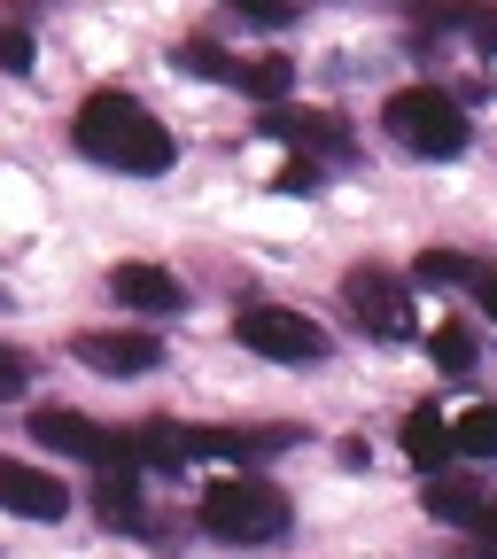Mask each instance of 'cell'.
<instances>
[{
  "label": "cell",
  "mask_w": 497,
  "mask_h": 559,
  "mask_svg": "<svg viewBox=\"0 0 497 559\" xmlns=\"http://www.w3.org/2000/svg\"><path fill=\"white\" fill-rule=\"evenodd\" d=\"M70 140H79L94 164L132 171V179H156V171L179 164V140L164 132V117L140 102V94H125V86H94L79 102V117H70Z\"/></svg>",
  "instance_id": "cell-1"
},
{
  "label": "cell",
  "mask_w": 497,
  "mask_h": 559,
  "mask_svg": "<svg viewBox=\"0 0 497 559\" xmlns=\"http://www.w3.org/2000/svg\"><path fill=\"white\" fill-rule=\"evenodd\" d=\"M381 132L397 140L404 156H419V164L466 156V109H459L443 86H397V94L381 102Z\"/></svg>",
  "instance_id": "cell-2"
},
{
  "label": "cell",
  "mask_w": 497,
  "mask_h": 559,
  "mask_svg": "<svg viewBox=\"0 0 497 559\" xmlns=\"http://www.w3.org/2000/svg\"><path fill=\"white\" fill-rule=\"evenodd\" d=\"M202 536H218V544H272V536H288V498H280L272 481L257 474H226V481H210L202 489V506H194Z\"/></svg>",
  "instance_id": "cell-3"
},
{
  "label": "cell",
  "mask_w": 497,
  "mask_h": 559,
  "mask_svg": "<svg viewBox=\"0 0 497 559\" xmlns=\"http://www.w3.org/2000/svg\"><path fill=\"white\" fill-rule=\"evenodd\" d=\"M234 342L257 349V358H272V366H319L327 358V326L288 311V304H241L234 311Z\"/></svg>",
  "instance_id": "cell-4"
},
{
  "label": "cell",
  "mask_w": 497,
  "mask_h": 559,
  "mask_svg": "<svg viewBox=\"0 0 497 559\" xmlns=\"http://www.w3.org/2000/svg\"><path fill=\"white\" fill-rule=\"evenodd\" d=\"M32 443H47V451H62V459H86V466H102V474H132V436L102 428V419H86V412H62V404L32 412Z\"/></svg>",
  "instance_id": "cell-5"
},
{
  "label": "cell",
  "mask_w": 497,
  "mask_h": 559,
  "mask_svg": "<svg viewBox=\"0 0 497 559\" xmlns=\"http://www.w3.org/2000/svg\"><path fill=\"white\" fill-rule=\"evenodd\" d=\"M342 304L358 311V326L381 334V342H404V334H412V304H404V288H397L389 272H374V264L342 272Z\"/></svg>",
  "instance_id": "cell-6"
},
{
  "label": "cell",
  "mask_w": 497,
  "mask_h": 559,
  "mask_svg": "<svg viewBox=\"0 0 497 559\" xmlns=\"http://www.w3.org/2000/svg\"><path fill=\"white\" fill-rule=\"evenodd\" d=\"M70 349H79L94 373H109V381H125V373H156V366H164V342H156L149 326H94V334L70 342Z\"/></svg>",
  "instance_id": "cell-7"
},
{
  "label": "cell",
  "mask_w": 497,
  "mask_h": 559,
  "mask_svg": "<svg viewBox=\"0 0 497 559\" xmlns=\"http://www.w3.org/2000/svg\"><path fill=\"white\" fill-rule=\"evenodd\" d=\"M109 296H117L125 311H140V319H171V311L187 304V280H179V272H164V264L125 257V264H109Z\"/></svg>",
  "instance_id": "cell-8"
},
{
  "label": "cell",
  "mask_w": 497,
  "mask_h": 559,
  "mask_svg": "<svg viewBox=\"0 0 497 559\" xmlns=\"http://www.w3.org/2000/svg\"><path fill=\"white\" fill-rule=\"evenodd\" d=\"M0 513H16V521H62V513H70V489H62L47 466L0 459Z\"/></svg>",
  "instance_id": "cell-9"
},
{
  "label": "cell",
  "mask_w": 497,
  "mask_h": 559,
  "mask_svg": "<svg viewBox=\"0 0 497 559\" xmlns=\"http://www.w3.org/2000/svg\"><path fill=\"white\" fill-rule=\"evenodd\" d=\"M264 132L288 140V148H304V156H350V132H342V117H327V109H272Z\"/></svg>",
  "instance_id": "cell-10"
},
{
  "label": "cell",
  "mask_w": 497,
  "mask_h": 559,
  "mask_svg": "<svg viewBox=\"0 0 497 559\" xmlns=\"http://www.w3.org/2000/svg\"><path fill=\"white\" fill-rule=\"evenodd\" d=\"M404 459H412L419 474H443V466H451V419H443L436 404L404 412Z\"/></svg>",
  "instance_id": "cell-11"
},
{
  "label": "cell",
  "mask_w": 497,
  "mask_h": 559,
  "mask_svg": "<svg viewBox=\"0 0 497 559\" xmlns=\"http://www.w3.org/2000/svg\"><path fill=\"white\" fill-rule=\"evenodd\" d=\"M94 513H102V528H149V506H140V481L132 474H102Z\"/></svg>",
  "instance_id": "cell-12"
},
{
  "label": "cell",
  "mask_w": 497,
  "mask_h": 559,
  "mask_svg": "<svg viewBox=\"0 0 497 559\" xmlns=\"http://www.w3.org/2000/svg\"><path fill=\"white\" fill-rule=\"evenodd\" d=\"M451 451H474V459H497V404H474L451 419Z\"/></svg>",
  "instance_id": "cell-13"
},
{
  "label": "cell",
  "mask_w": 497,
  "mask_h": 559,
  "mask_svg": "<svg viewBox=\"0 0 497 559\" xmlns=\"http://www.w3.org/2000/svg\"><path fill=\"white\" fill-rule=\"evenodd\" d=\"M412 280H419V288H451V280H474V264H466L459 249H419Z\"/></svg>",
  "instance_id": "cell-14"
},
{
  "label": "cell",
  "mask_w": 497,
  "mask_h": 559,
  "mask_svg": "<svg viewBox=\"0 0 497 559\" xmlns=\"http://www.w3.org/2000/svg\"><path fill=\"white\" fill-rule=\"evenodd\" d=\"M436 366L443 373H474V326H459V319L436 326Z\"/></svg>",
  "instance_id": "cell-15"
},
{
  "label": "cell",
  "mask_w": 497,
  "mask_h": 559,
  "mask_svg": "<svg viewBox=\"0 0 497 559\" xmlns=\"http://www.w3.org/2000/svg\"><path fill=\"white\" fill-rule=\"evenodd\" d=\"M0 70H9V79H32V32L16 16H0Z\"/></svg>",
  "instance_id": "cell-16"
},
{
  "label": "cell",
  "mask_w": 497,
  "mask_h": 559,
  "mask_svg": "<svg viewBox=\"0 0 497 559\" xmlns=\"http://www.w3.org/2000/svg\"><path fill=\"white\" fill-rule=\"evenodd\" d=\"M24 381H32V358H24V349H0V404H16Z\"/></svg>",
  "instance_id": "cell-17"
},
{
  "label": "cell",
  "mask_w": 497,
  "mask_h": 559,
  "mask_svg": "<svg viewBox=\"0 0 497 559\" xmlns=\"http://www.w3.org/2000/svg\"><path fill=\"white\" fill-rule=\"evenodd\" d=\"M226 9H234V16H249V24H272V32H280V24L296 16L288 0H226Z\"/></svg>",
  "instance_id": "cell-18"
},
{
  "label": "cell",
  "mask_w": 497,
  "mask_h": 559,
  "mask_svg": "<svg viewBox=\"0 0 497 559\" xmlns=\"http://www.w3.org/2000/svg\"><path fill=\"white\" fill-rule=\"evenodd\" d=\"M466 288H474V304H482V319H497V272H474V280H466Z\"/></svg>",
  "instance_id": "cell-19"
}]
</instances>
